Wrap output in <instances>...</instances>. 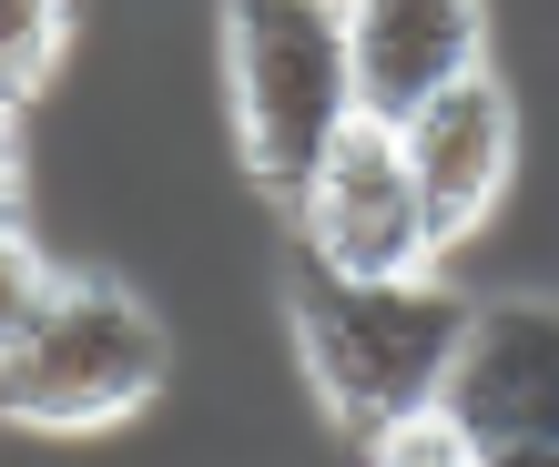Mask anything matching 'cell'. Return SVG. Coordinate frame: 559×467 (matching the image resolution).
Listing matches in <instances>:
<instances>
[{
    "label": "cell",
    "mask_w": 559,
    "mask_h": 467,
    "mask_svg": "<svg viewBox=\"0 0 559 467\" xmlns=\"http://www.w3.org/2000/svg\"><path fill=\"white\" fill-rule=\"evenodd\" d=\"M174 325L112 275H61L41 325L0 356V417L21 438H103L163 407Z\"/></svg>",
    "instance_id": "cell-3"
},
{
    "label": "cell",
    "mask_w": 559,
    "mask_h": 467,
    "mask_svg": "<svg viewBox=\"0 0 559 467\" xmlns=\"http://www.w3.org/2000/svg\"><path fill=\"white\" fill-rule=\"evenodd\" d=\"M275 325H285V366L306 376L316 417L367 447L377 427L438 407L457 325H468V295L448 285V264H417V275H336V264L285 244Z\"/></svg>",
    "instance_id": "cell-1"
},
{
    "label": "cell",
    "mask_w": 559,
    "mask_h": 467,
    "mask_svg": "<svg viewBox=\"0 0 559 467\" xmlns=\"http://www.w3.org/2000/svg\"><path fill=\"white\" fill-rule=\"evenodd\" d=\"M285 234H295V254L336 264V275H417V264H438L397 122L346 112V132L316 153V173L285 193Z\"/></svg>",
    "instance_id": "cell-5"
},
{
    "label": "cell",
    "mask_w": 559,
    "mask_h": 467,
    "mask_svg": "<svg viewBox=\"0 0 559 467\" xmlns=\"http://www.w3.org/2000/svg\"><path fill=\"white\" fill-rule=\"evenodd\" d=\"M72 31H82V0H0V92L41 103L72 61Z\"/></svg>",
    "instance_id": "cell-8"
},
{
    "label": "cell",
    "mask_w": 559,
    "mask_h": 467,
    "mask_svg": "<svg viewBox=\"0 0 559 467\" xmlns=\"http://www.w3.org/2000/svg\"><path fill=\"white\" fill-rule=\"evenodd\" d=\"M51 285H61V264H51V244L31 234L21 214H0V356H11L31 325H41V306H51Z\"/></svg>",
    "instance_id": "cell-9"
},
{
    "label": "cell",
    "mask_w": 559,
    "mask_h": 467,
    "mask_svg": "<svg viewBox=\"0 0 559 467\" xmlns=\"http://www.w3.org/2000/svg\"><path fill=\"white\" fill-rule=\"evenodd\" d=\"M346 61L356 112L407 122L427 92L488 61V0H346Z\"/></svg>",
    "instance_id": "cell-7"
},
{
    "label": "cell",
    "mask_w": 559,
    "mask_h": 467,
    "mask_svg": "<svg viewBox=\"0 0 559 467\" xmlns=\"http://www.w3.org/2000/svg\"><path fill=\"white\" fill-rule=\"evenodd\" d=\"M397 153L417 173V204H427V244H438V264L457 244H478L488 224H499V204L519 193V92L488 72H457L448 92H427V103L397 122Z\"/></svg>",
    "instance_id": "cell-6"
},
{
    "label": "cell",
    "mask_w": 559,
    "mask_h": 467,
    "mask_svg": "<svg viewBox=\"0 0 559 467\" xmlns=\"http://www.w3.org/2000/svg\"><path fill=\"white\" fill-rule=\"evenodd\" d=\"M367 457H377V467H468V447H457V427H448L438 407H417V417H397V427H377Z\"/></svg>",
    "instance_id": "cell-10"
},
{
    "label": "cell",
    "mask_w": 559,
    "mask_h": 467,
    "mask_svg": "<svg viewBox=\"0 0 559 467\" xmlns=\"http://www.w3.org/2000/svg\"><path fill=\"white\" fill-rule=\"evenodd\" d=\"M214 72L235 122V173L285 204L356 112L346 0H214Z\"/></svg>",
    "instance_id": "cell-2"
},
{
    "label": "cell",
    "mask_w": 559,
    "mask_h": 467,
    "mask_svg": "<svg viewBox=\"0 0 559 467\" xmlns=\"http://www.w3.org/2000/svg\"><path fill=\"white\" fill-rule=\"evenodd\" d=\"M31 143H21V92H0V214H21L31 204Z\"/></svg>",
    "instance_id": "cell-11"
},
{
    "label": "cell",
    "mask_w": 559,
    "mask_h": 467,
    "mask_svg": "<svg viewBox=\"0 0 559 467\" xmlns=\"http://www.w3.org/2000/svg\"><path fill=\"white\" fill-rule=\"evenodd\" d=\"M438 417L468 467H559V295H488L457 325Z\"/></svg>",
    "instance_id": "cell-4"
}]
</instances>
